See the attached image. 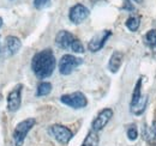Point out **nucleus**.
<instances>
[{
  "label": "nucleus",
  "instance_id": "nucleus-24",
  "mask_svg": "<svg viewBox=\"0 0 156 146\" xmlns=\"http://www.w3.org/2000/svg\"><path fill=\"white\" fill-rule=\"evenodd\" d=\"M133 1H137V2H142L143 0H133Z\"/></svg>",
  "mask_w": 156,
  "mask_h": 146
},
{
  "label": "nucleus",
  "instance_id": "nucleus-17",
  "mask_svg": "<svg viewBox=\"0 0 156 146\" xmlns=\"http://www.w3.org/2000/svg\"><path fill=\"white\" fill-rule=\"evenodd\" d=\"M147 102H148V97H147V96H143V97H142V99L137 103L132 109H131V111H132L135 115H139V114H142V113L144 111V109H145Z\"/></svg>",
  "mask_w": 156,
  "mask_h": 146
},
{
  "label": "nucleus",
  "instance_id": "nucleus-21",
  "mask_svg": "<svg viewBox=\"0 0 156 146\" xmlns=\"http://www.w3.org/2000/svg\"><path fill=\"white\" fill-rule=\"evenodd\" d=\"M49 4H51V0H34V6L37 10L46 9L47 6H49Z\"/></svg>",
  "mask_w": 156,
  "mask_h": 146
},
{
  "label": "nucleus",
  "instance_id": "nucleus-11",
  "mask_svg": "<svg viewBox=\"0 0 156 146\" xmlns=\"http://www.w3.org/2000/svg\"><path fill=\"white\" fill-rule=\"evenodd\" d=\"M122 57H124V55L121 54L120 52H118V50H115L112 54L109 61H108V70L112 73H117L119 71V68H120V66L122 64Z\"/></svg>",
  "mask_w": 156,
  "mask_h": 146
},
{
  "label": "nucleus",
  "instance_id": "nucleus-14",
  "mask_svg": "<svg viewBox=\"0 0 156 146\" xmlns=\"http://www.w3.org/2000/svg\"><path fill=\"white\" fill-rule=\"evenodd\" d=\"M140 88H142V79H138V82L136 83V86H135V90L132 93V98H131V103H130V108L132 109L137 103L142 99V91H140Z\"/></svg>",
  "mask_w": 156,
  "mask_h": 146
},
{
  "label": "nucleus",
  "instance_id": "nucleus-12",
  "mask_svg": "<svg viewBox=\"0 0 156 146\" xmlns=\"http://www.w3.org/2000/svg\"><path fill=\"white\" fill-rule=\"evenodd\" d=\"M6 47H7V50L10 52V54H17L22 47V42L18 37L10 35L6 37Z\"/></svg>",
  "mask_w": 156,
  "mask_h": 146
},
{
  "label": "nucleus",
  "instance_id": "nucleus-1",
  "mask_svg": "<svg viewBox=\"0 0 156 146\" xmlns=\"http://www.w3.org/2000/svg\"><path fill=\"white\" fill-rule=\"evenodd\" d=\"M55 65H57L55 56L52 49L49 48L37 52L33 56V60H31V70L34 71L35 75L39 79H44L51 77L54 72Z\"/></svg>",
  "mask_w": 156,
  "mask_h": 146
},
{
  "label": "nucleus",
  "instance_id": "nucleus-13",
  "mask_svg": "<svg viewBox=\"0 0 156 146\" xmlns=\"http://www.w3.org/2000/svg\"><path fill=\"white\" fill-rule=\"evenodd\" d=\"M144 137H145V140L149 145L156 146V121L150 126L145 129V133H144Z\"/></svg>",
  "mask_w": 156,
  "mask_h": 146
},
{
  "label": "nucleus",
  "instance_id": "nucleus-20",
  "mask_svg": "<svg viewBox=\"0 0 156 146\" xmlns=\"http://www.w3.org/2000/svg\"><path fill=\"white\" fill-rule=\"evenodd\" d=\"M127 137L130 140H136L138 137V130H137L136 125H131L130 127L127 128Z\"/></svg>",
  "mask_w": 156,
  "mask_h": 146
},
{
  "label": "nucleus",
  "instance_id": "nucleus-18",
  "mask_svg": "<svg viewBox=\"0 0 156 146\" xmlns=\"http://www.w3.org/2000/svg\"><path fill=\"white\" fill-rule=\"evenodd\" d=\"M126 26L130 31H137L139 28V18L138 17H130L126 20Z\"/></svg>",
  "mask_w": 156,
  "mask_h": 146
},
{
  "label": "nucleus",
  "instance_id": "nucleus-10",
  "mask_svg": "<svg viewBox=\"0 0 156 146\" xmlns=\"http://www.w3.org/2000/svg\"><path fill=\"white\" fill-rule=\"evenodd\" d=\"M76 41H77V38L73 36L71 33H69L66 30L59 31L57 34V36H55V43L61 49H72V47H73Z\"/></svg>",
  "mask_w": 156,
  "mask_h": 146
},
{
  "label": "nucleus",
  "instance_id": "nucleus-7",
  "mask_svg": "<svg viewBox=\"0 0 156 146\" xmlns=\"http://www.w3.org/2000/svg\"><path fill=\"white\" fill-rule=\"evenodd\" d=\"M89 9L84 6L83 4L73 5L69 11V18L73 24H80L89 17Z\"/></svg>",
  "mask_w": 156,
  "mask_h": 146
},
{
  "label": "nucleus",
  "instance_id": "nucleus-6",
  "mask_svg": "<svg viewBox=\"0 0 156 146\" xmlns=\"http://www.w3.org/2000/svg\"><path fill=\"white\" fill-rule=\"evenodd\" d=\"M22 90H23V84H17L7 95V110L9 111L15 113L20 108Z\"/></svg>",
  "mask_w": 156,
  "mask_h": 146
},
{
  "label": "nucleus",
  "instance_id": "nucleus-8",
  "mask_svg": "<svg viewBox=\"0 0 156 146\" xmlns=\"http://www.w3.org/2000/svg\"><path fill=\"white\" fill-rule=\"evenodd\" d=\"M113 116V110L111 108H105L98 114V116L94 119L93 123H91V130L94 132H100L101 129L106 127V125L109 122V120Z\"/></svg>",
  "mask_w": 156,
  "mask_h": 146
},
{
  "label": "nucleus",
  "instance_id": "nucleus-23",
  "mask_svg": "<svg viewBox=\"0 0 156 146\" xmlns=\"http://www.w3.org/2000/svg\"><path fill=\"white\" fill-rule=\"evenodd\" d=\"M2 23H4V22H2V18H1V17H0V28H1V26H2Z\"/></svg>",
  "mask_w": 156,
  "mask_h": 146
},
{
  "label": "nucleus",
  "instance_id": "nucleus-3",
  "mask_svg": "<svg viewBox=\"0 0 156 146\" xmlns=\"http://www.w3.org/2000/svg\"><path fill=\"white\" fill-rule=\"evenodd\" d=\"M60 102L67 107L73 108V109H82V108L87 107V104H88V99H87L85 95L80 91L62 95L60 97Z\"/></svg>",
  "mask_w": 156,
  "mask_h": 146
},
{
  "label": "nucleus",
  "instance_id": "nucleus-16",
  "mask_svg": "<svg viewBox=\"0 0 156 146\" xmlns=\"http://www.w3.org/2000/svg\"><path fill=\"white\" fill-rule=\"evenodd\" d=\"M52 91V84L48 82H41L37 85V90H36V95L37 96H47Z\"/></svg>",
  "mask_w": 156,
  "mask_h": 146
},
{
  "label": "nucleus",
  "instance_id": "nucleus-4",
  "mask_svg": "<svg viewBox=\"0 0 156 146\" xmlns=\"http://www.w3.org/2000/svg\"><path fill=\"white\" fill-rule=\"evenodd\" d=\"M82 64H83V60L80 57L71 54H65L61 56L59 61V72L62 75H69Z\"/></svg>",
  "mask_w": 156,
  "mask_h": 146
},
{
  "label": "nucleus",
  "instance_id": "nucleus-2",
  "mask_svg": "<svg viewBox=\"0 0 156 146\" xmlns=\"http://www.w3.org/2000/svg\"><path fill=\"white\" fill-rule=\"evenodd\" d=\"M35 123H36V120L34 117H29V119H25V120L20 121V123L16 126L15 130H13V134H12L13 146H23L28 133L35 126Z\"/></svg>",
  "mask_w": 156,
  "mask_h": 146
},
{
  "label": "nucleus",
  "instance_id": "nucleus-9",
  "mask_svg": "<svg viewBox=\"0 0 156 146\" xmlns=\"http://www.w3.org/2000/svg\"><path fill=\"white\" fill-rule=\"evenodd\" d=\"M112 36V31L111 30H103L101 33L96 34L95 36L93 37L88 44V48L90 52L93 53H96L98 50L102 49V47L105 46V43L107 42V40Z\"/></svg>",
  "mask_w": 156,
  "mask_h": 146
},
{
  "label": "nucleus",
  "instance_id": "nucleus-15",
  "mask_svg": "<svg viewBox=\"0 0 156 146\" xmlns=\"http://www.w3.org/2000/svg\"><path fill=\"white\" fill-rule=\"evenodd\" d=\"M82 146H98V132L90 130V132L87 134V137H85V139H84V141H83Z\"/></svg>",
  "mask_w": 156,
  "mask_h": 146
},
{
  "label": "nucleus",
  "instance_id": "nucleus-5",
  "mask_svg": "<svg viewBox=\"0 0 156 146\" xmlns=\"http://www.w3.org/2000/svg\"><path fill=\"white\" fill-rule=\"evenodd\" d=\"M48 133L61 145H67L73 137L72 130L62 125H52L48 128Z\"/></svg>",
  "mask_w": 156,
  "mask_h": 146
},
{
  "label": "nucleus",
  "instance_id": "nucleus-19",
  "mask_svg": "<svg viewBox=\"0 0 156 146\" xmlns=\"http://www.w3.org/2000/svg\"><path fill=\"white\" fill-rule=\"evenodd\" d=\"M145 42L149 47H155L156 46V29H151L150 31L147 33L145 35Z\"/></svg>",
  "mask_w": 156,
  "mask_h": 146
},
{
  "label": "nucleus",
  "instance_id": "nucleus-22",
  "mask_svg": "<svg viewBox=\"0 0 156 146\" xmlns=\"http://www.w3.org/2000/svg\"><path fill=\"white\" fill-rule=\"evenodd\" d=\"M122 9H127V10H130V11H132V10H133V6H132V4H131L130 0H125V6H124Z\"/></svg>",
  "mask_w": 156,
  "mask_h": 146
}]
</instances>
